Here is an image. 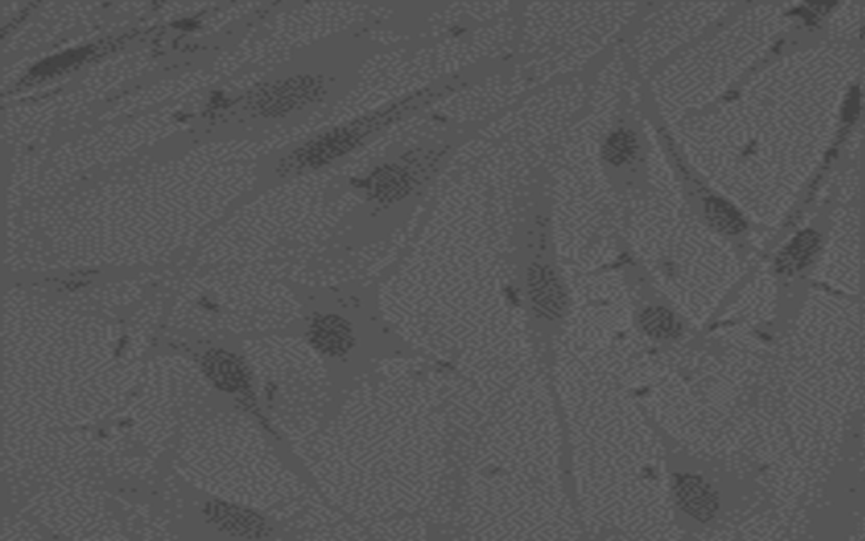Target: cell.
<instances>
[{
    "mask_svg": "<svg viewBox=\"0 0 865 541\" xmlns=\"http://www.w3.org/2000/svg\"><path fill=\"white\" fill-rule=\"evenodd\" d=\"M818 244H820L818 235L811 231L798 235L790 248L786 249L784 254L779 258L781 269H786V271L801 269L805 264L810 263V259L818 249Z\"/></svg>",
    "mask_w": 865,
    "mask_h": 541,
    "instance_id": "cell-5",
    "label": "cell"
},
{
    "mask_svg": "<svg viewBox=\"0 0 865 541\" xmlns=\"http://www.w3.org/2000/svg\"><path fill=\"white\" fill-rule=\"evenodd\" d=\"M313 337L323 351L332 354L345 352L352 343V332L349 326L335 317L317 322Z\"/></svg>",
    "mask_w": 865,
    "mask_h": 541,
    "instance_id": "cell-3",
    "label": "cell"
},
{
    "mask_svg": "<svg viewBox=\"0 0 865 541\" xmlns=\"http://www.w3.org/2000/svg\"><path fill=\"white\" fill-rule=\"evenodd\" d=\"M208 376L224 389L233 391L242 385L243 374L241 364L227 354H213L207 359Z\"/></svg>",
    "mask_w": 865,
    "mask_h": 541,
    "instance_id": "cell-4",
    "label": "cell"
},
{
    "mask_svg": "<svg viewBox=\"0 0 865 541\" xmlns=\"http://www.w3.org/2000/svg\"><path fill=\"white\" fill-rule=\"evenodd\" d=\"M532 301L536 307L543 309L547 315H560L563 309V294L558 281L551 276L547 267L532 269L531 281Z\"/></svg>",
    "mask_w": 865,
    "mask_h": 541,
    "instance_id": "cell-2",
    "label": "cell"
},
{
    "mask_svg": "<svg viewBox=\"0 0 865 541\" xmlns=\"http://www.w3.org/2000/svg\"><path fill=\"white\" fill-rule=\"evenodd\" d=\"M634 149H636L634 138L631 134H627L625 131H619L614 136H610V139L607 140L606 157L612 165H621L632 156Z\"/></svg>",
    "mask_w": 865,
    "mask_h": 541,
    "instance_id": "cell-8",
    "label": "cell"
},
{
    "mask_svg": "<svg viewBox=\"0 0 865 541\" xmlns=\"http://www.w3.org/2000/svg\"><path fill=\"white\" fill-rule=\"evenodd\" d=\"M680 504L686 512L699 520H708L717 511V497L712 489L699 478H683L676 486Z\"/></svg>",
    "mask_w": 865,
    "mask_h": 541,
    "instance_id": "cell-1",
    "label": "cell"
},
{
    "mask_svg": "<svg viewBox=\"0 0 865 541\" xmlns=\"http://www.w3.org/2000/svg\"><path fill=\"white\" fill-rule=\"evenodd\" d=\"M642 322L644 328L657 339H669L678 334V324L666 309H648Z\"/></svg>",
    "mask_w": 865,
    "mask_h": 541,
    "instance_id": "cell-7",
    "label": "cell"
},
{
    "mask_svg": "<svg viewBox=\"0 0 865 541\" xmlns=\"http://www.w3.org/2000/svg\"><path fill=\"white\" fill-rule=\"evenodd\" d=\"M707 216L722 232L739 233L744 229L742 218L724 201L715 200V199L707 201Z\"/></svg>",
    "mask_w": 865,
    "mask_h": 541,
    "instance_id": "cell-6",
    "label": "cell"
}]
</instances>
